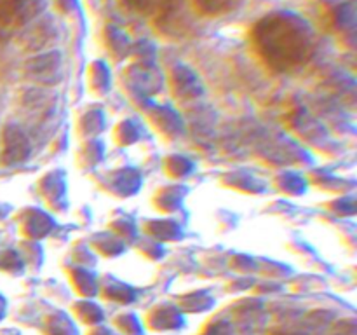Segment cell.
Here are the masks:
<instances>
[{
    "label": "cell",
    "mask_w": 357,
    "mask_h": 335,
    "mask_svg": "<svg viewBox=\"0 0 357 335\" xmlns=\"http://www.w3.org/2000/svg\"><path fill=\"white\" fill-rule=\"evenodd\" d=\"M257 40L267 58L278 65H291L307 54L309 30L291 14H275L258 24Z\"/></svg>",
    "instance_id": "6da1fadb"
},
{
    "label": "cell",
    "mask_w": 357,
    "mask_h": 335,
    "mask_svg": "<svg viewBox=\"0 0 357 335\" xmlns=\"http://www.w3.org/2000/svg\"><path fill=\"white\" fill-rule=\"evenodd\" d=\"M136 6L139 7V9H145V10H153V9H162L164 3L167 2V0H135Z\"/></svg>",
    "instance_id": "3957f363"
},
{
    "label": "cell",
    "mask_w": 357,
    "mask_h": 335,
    "mask_svg": "<svg viewBox=\"0 0 357 335\" xmlns=\"http://www.w3.org/2000/svg\"><path fill=\"white\" fill-rule=\"evenodd\" d=\"M195 2H197L202 9L208 10V13L216 14L234 9V6H236L237 2H241V0H195Z\"/></svg>",
    "instance_id": "7a4b0ae2"
}]
</instances>
